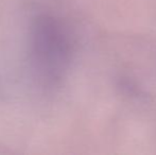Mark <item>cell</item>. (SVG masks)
<instances>
[{
	"label": "cell",
	"instance_id": "cell-1",
	"mask_svg": "<svg viewBox=\"0 0 156 155\" xmlns=\"http://www.w3.org/2000/svg\"><path fill=\"white\" fill-rule=\"evenodd\" d=\"M76 52V35L65 18L48 12L33 17L28 31V61L41 87L55 88L65 80Z\"/></svg>",
	"mask_w": 156,
	"mask_h": 155
}]
</instances>
